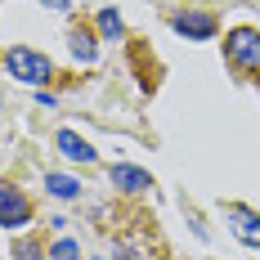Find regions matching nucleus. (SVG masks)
Returning a JSON list of instances; mask_svg holds the SVG:
<instances>
[{
  "instance_id": "obj_1",
  "label": "nucleus",
  "mask_w": 260,
  "mask_h": 260,
  "mask_svg": "<svg viewBox=\"0 0 260 260\" xmlns=\"http://www.w3.org/2000/svg\"><path fill=\"white\" fill-rule=\"evenodd\" d=\"M224 54H229V63L242 68V72H260V31L256 27H234L224 36Z\"/></svg>"
},
{
  "instance_id": "obj_2",
  "label": "nucleus",
  "mask_w": 260,
  "mask_h": 260,
  "mask_svg": "<svg viewBox=\"0 0 260 260\" xmlns=\"http://www.w3.org/2000/svg\"><path fill=\"white\" fill-rule=\"evenodd\" d=\"M5 68H9V77H14V81H27V85L50 81V58L36 54V50H27V45H14V50L5 54Z\"/></svg>"
},
{
  "instance_id": "obj_3",
  "label": "nucleus",
  "mask_w": 260,
  "mask_h": 260,
  "mask_svg": "<svg viewBox=\"0 0 260 260\" xmlns=\"http://www.w3.org/2000/svg\"><path fill=\"white\" fill-rule=\"evenodd\" d=\"M27 220H31V202H27V193H23V188L0 184V224H5V229H23Z\"/></svg>"
},
{
  "instance_id": "obj_4",
  "label": "nucleus",
  "mask_w": 260,
  "mask_h": 260,
  "mask_svg": "<svg viewBox=\"0 0 260 260\" xmlns=\"http://www.w3.org/2000/svg\"><path fill=\"white\" fill-rule=\"evenodd\" d=\"M224 224H229V234L238 242H247V247H260V215L247 207H224Z\"/></svg>"
},
{
  "instance_id": "obj_5",
  "label": "nucleus",
  "mask_w": 260,
  "mask_h": 260,
  "mask_svg": "<svg viewBox=\"0 0 260 260\" xmlns=\"http://www.w3.org/2000/svg\"><path fill=\"white\" fill-rule=\"evenodd\" d=\"M175 31L188 36V41H207V36H215V18H211L207 9H188V14L175 18Z\"/></svg>"
},
{
  "instance_id": "obj_6",
  "label": "nucleus",
  "mask_w": 260,
  "mask_h": 260,
  "mask_svg": "<svg viewBox=\"0 0 260 260\" xmlns=\"http://www.w3.org/2000/svg\"><path fill=\"white\" fill-rule=\"evenodd\" d=\"M108 180H112V188H121V193H144V188H153V175L139 171V166H112Z\"/></svg>"
},
{
  "instance_id": "obj_7",
  "label": "nucleus",
  "mask_w": 260,
  "mask_h": 260,
  "mask_svg": "<svg viewBox=\"0 0 260 260\" xmlns=\"http://www.w3.org/2000/svg\"><path fill=\"white\" fill-rule=\"evenodd\" d=\"M54 144H58V153L68 157V161H85V166H90V161H94V148H90V139H81L77 130H58V139H54Z\"/></svg>"
},
{
  "instance_id": "obj_8",
  "label": "nucleus",
  "mask_w": 260,
  "mask_h": 260,
  "mask_svg": "<svg viewBox=\"0 0 260 260\" xmlns=\"http://www.w3.org/2000/svg\"><path fill=\"white\" fill-rule=\"evenodd\" d=\"M68 45H72V58H81V63H94V58H99L94 36H90V31H72V36H68Z\"/></svg>"
},
{
  "instance_id": "obj_9",
  "label": "nucleus",
  "mask_w": 260,
  "mask_h": 260,
  "mask_svg": "<svg viewBox=\"0 0 260 260\" xmlns=\"http://www.w3.org/2000/svg\"><path fill=\"white\" fill-rule=\"evenodd\" d=\"M45 193L68 202V198H77V193H81V184L72 180V175H45Z\"/></svg>"
},
{
  "instance_id": "obj_10",
  "label": "nucleus",
  "mask_w": 260,
  "mask_h": 260,
  "mask_svg": "<svg viewBox=\"0 0 260 260\" xmlns=\"http://www.w3.org/2000/svg\"><path fill=\"white\" fill-rule=\"evenodd\" d=\"M99 31H104V41H117L126 27H121V14L117 9H99Z\"/></svg>"
},
{
  "instance_id": "obj_11",
  "label": "nucleus",
  "mask_w": 260,
  "mask_h": 260,
  "mask_svg": "<svg viewBox=\"0 0 260 260\" xmlns=\"http://www.w3.org/2000/svg\"><path fill=\"white\" fill-rule=\"evenodd\" d=\"M50 260H81V247L72 242V238H58L54 251H50Z\"/></svg>"
},
{
  "instance_id": "obj_12",
  "label": "nucleus",
  "mask_w": 260,
  "mask_h": 260,
  "mask_svg": "<svg viewBox=\"0 0 260 260\" xmlns=\"http://www.w3.org/2000/svg\"><path fill=\"white\" fill-rule=\"evenodd\" d=\"M14 260H41V247L36 242H18L14 247Z\"/></svg>"
},
{
  "instance_id": "obj_13",
  "label": "nucleus",
  "mask_w": 260,
  "mask_h": 260,
  "mask_svg": "<svg viewBox=\"0 0 260 260\" xmlns=\"http://www.w3.org/2000/svg\"><path fill=\"white\" fill-rule=\"evenodd\" d=\"M41 5H50V9H68L72 0H41Z\"/></svg>"
}]
</instances>
